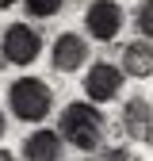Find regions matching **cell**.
Segmentation results:
<instances>
[{"mask_svg": "<svg viewBox=\"0 0 153 161\" xmlns=\"http://www.w3.org/2000/svg\"><path fill=\"white\" fill-rule=\"evenodd\" d=\"M12 4H15V0H0V8H12Z\"/></svg>", "mask_w": 153, "mask_h": 161, "instance_id": "9a60e30c", "label": "cell"}, {"mask_svg": "<svg viewBox=\"0 0 153 161\" xmlns=\"http://www.w3.org/2000/svg\"><path fill=\"white\" fill-rule=\"evenodd\" d=\"M123 130L134 142H153V104L145 96H130L123 104Z\"/></svg>", "mask_w": 153, "mask_h": 161, "instance_id": "52a82bcc", "label": "cell"}, {"mask_svg": "<svg viewBox=\"0 0 153 161\" xmlns=\"http://www.w3.org/2000/svg\"><path fill=\"white\" fill-rule=\"evenodd\" d=\"M23 161H65V146L57 130H34L23 142Z\"/></svg>", "mask_w": 153, "mask_h": 161, "instance_id": "ba28073f", "label": "cell"}, {"mask_svg": "<svg viewBox=\"0 0 153 161\" xmlns=\"http://www.w3.org/2000/svg\"><path fill=\"white\" fill-rule=\"evenodd\" d=\"M134 23H138L142 38H153V0H142L138 12H134Z\"/></svg>", "mask_w": 153, "mask_h": 161, "instance_id": "30bf717a", "label": "cell"}, {"mask_svg": "<svg viewBox=\"0 0 153 161\" xmlns=\"http://www.w3.org/2000/svg\"><path fill=\"white\" fill-rule=\"evenodd\" d=\"M4 130H8V123H4V111H0V138H4Z\"/></svg>", "mask_w": 153, "mask_h": 161, "instance_id": "5bb4252c", "label": "cell"}, {"mask_svg": "<svg viewBox=\"0 0 153 161\" xmlns=\"http://www.w3.org/2000/svg\"><path fill=\"white\" fill-rule=\"evenodd\" d=\"M8 108H12L15 119H23V123H42L50 115V108H54V92H50L46 80H38V77H19L8 88Z\"/></svg>", "mask_w": 153, "mask_h": 161, "instance_id": "7a4b0ae2", "label": "cell"}, {"mask_svg": "<svg viewBox=\"0 0 153 161\" xmlns=\"http://www.w3.org/2000/svg\"><path fill=\"white\" fill-rule=\"evenodd\" d=\"M119 69L134 80H145L153 77V42L138 38V42H126L123 46V58H119Z\"/></svg>", "mask_w": 153, "mask_h": 161, "instance_id": "9c48e42d", "label": "cell"}, {"mask_svg": "<svg viewBox=\"0 0 153 161\" xmlns=\"http://www.w3.org/2000/svg\"><path fill=\"white\" fill-rule=\"evenodd\" d=\"M50 62L57 73H76L84 62H88V42L76 31H61L54 38V54H50Z\"/></svg>", "mask_w": 153, "mask_h": 161, "instance_id": "8992f818", "label": "cell"}, {"mask_svg": "<svg viewBox=\"0 0 153 161\" xmlns=\"http://www.w3.org/2000/svg\"><path fill=\"white\" fill-rule=\"evenodd\" d=\"M42 54V35L31 23H12L4 31V42H0V58L8 65H31L34 58Z\"/></svg>", "mask_w": 153, "mask_h": 161, "instance_id": "3957f363", "label": "cell"}, {"mask_svg": "<svg viewBox=\"0 0 153 161\" xmlns=\"http://www.w3.org/2000/svg\"><path fill=\"white\" fill-rule=\"evenodd\" d=\"M57 134H65V142L76 146L81 153H92L103 146V134H107V119L96 104H84V100H76V104H65L61 111V123H57Z\"/></svg>", "mask_w": 153, "mask_h": 161, "instance_id": "6da1fadb", "label": "cell"}, {"mask_svg": "<svg viewBox=\"0 0 153 161\" xmlns=\"http://www.w3.org/2000/svg\"><path fill=\"white\" fill-rule=\"evenodd\" d=\"M23 4H27V12H31V15L50 19V15H57V12H61V4H65V0H23Z\"/></svg>", "mask_w": 153, "mask_h": 161, "instance_id": "8fae6325", "label": "cell"}, {"mask_svg": "<svg viewBox=\"0 0 153 161\" xmlns=\"http://www.w3.org/2000/svg\"><path fill=\"white\" fill-rule=\"evenodd\" d=\"M100 161H138V157H134L126 146H111V150H103V153H100Z\"/></svg>", "mask_w": 153, "mask_h": 161, "instance_id": "7c38bea8", "label": "cell"}, {"mask_svg": "<svg viewBox=\"0 0 153 161\" xmlns=\"http://www.w3.org/2000/svg\"><path fill=\"white\" fill-rule=\"evenodd\" d=\"M84 27L96 42H111L123 31V8L115 0H92L88 12H84Z\"/></svg>", "mask_w": 153, "mask_h": 161, "instance_id": "5b68a950", "label": "cell"}, {"mask_svg": "<svg viewBox=\"0 0 153 161\" xmlns=\"http://www.w3.org/2000/svg\"><path fill=\"white\" fill-rule=\"evenodd\" d=\"M123 80L126 73L119 65H111V62H96L88 73H84V96L92 100V104H107V100H115L123 92Z\"/></svg>", "mask_w": 153, "mask_h": 161, "instance_id": "277c9868", "label": "cell"}, {"mask_svg": "<svg viewBox=\"0 0 153 161\" xmlns=\"http://www.w3.org/2000/svg\"><path fill=\"white\" fill-rule=\"evenodd\" d=\"M0 161H15V153H8V150H0Z\"/></svg>", "mask_w": 153, "mask_h": 161, "instance_id": "4fadbf2b", "label": "cell"}]
</instances>
